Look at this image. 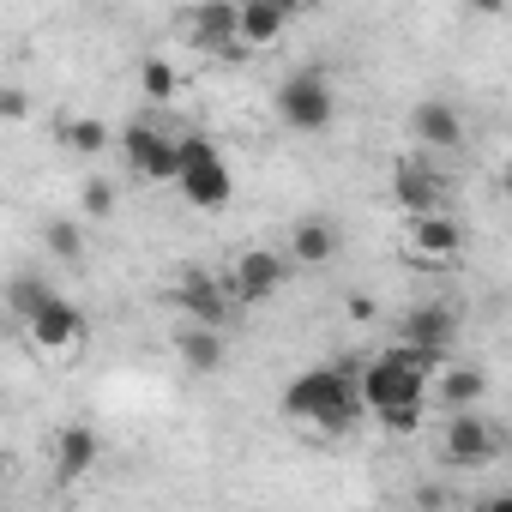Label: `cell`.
I'll list each match as a JSON object with an SVG mask.
<instances>
[{
    "instance_id": "cell-4",
    "label": "cell",
    "mask_w": 512,
    "mask_h": 512,
    "mask_svg": "<svg viewBox=\"0 0 512 512\" xmlns=\"http://www.w3.org/2000/svg\"><path fill=\"white\" fill-rule=\"evenodd\" d=\"M175 181H181L187 205H199V211H223L229 193H235V175H229V163L217 157V145L205 133H187L181 139V175Z\"/></svg>"
},
{
    "instance_id": "cell-8",
    "label": "cell",
    "mask_w": 512,
    "mask_h": 512,
    "mask_svg": "<svg viewBox=\"0 0 512 512\" xmlns=\"http://www.w3.org/2000/svg\"><path fill=\"white\" fill-rule=\"evenodd\" d=\"M187 31H193V43H199V49H211V55H223V61L253 55V49L241 43V7H229V0L193 7V13H187Z\"/></svg>"
},
{
    "instance_id": "cell-13",
    "label": "cell",
    "mask_w": 512,
    "mask_h": 512,
    "mask_svg": "<svg viewBox=\"0 0 512 512\" xmlns=\"http://www.w3.org/2000/svg\"><path fill=\"white\" fill-rule=\"evenodd\" d=\"M97 434L85 428V422H67L61 434H55V482L67 488V482H79L85 470H97Z\"/></svg>"
},
{
    "instance_id": "cell-7",
    "label": "cell",
    "mask_w": 512,
    "mask_h": 512,
    "mask_svg": "<svg viewBox=\"0 0 512 512\" xmlns=\"http://www.w3.org/2000/svg\"><path fill=\"white\" fill-rule=\"evenodd\" d=\"M284 253H272V247H247L241 260H235V272L223 278L229 284V302H241V308H260V302H272L278 290H284Z\"/></svg>"
},
{
    "instance_id": "cell-17",
    "label": "cell",
    "mask_w": 512,
    "mask_h": 512,
    "mask_svg": "<svg viewBox=\"0 0 512 512\" xmlns=\"http://www.w3.org/2000/svg\"><path fill=\"white\" fill-rule=\"evenodd\" d=\"M410 127H416V139H422V145H434V151H452V145H464V121H458V109H452V103H440V97L416 103Z\"/></svg>"
},
{
    "instance_id": "cell-19",
    "label": "cell",
    "mask_w": 512,
    "mask_h": 512,
    "mask_svg": "<svg viewBox=\"0 0 512 512\" xmlns=\"http://www.w3.org/2000/svg\"><path fill=\"white\" fill-rule=\"evenodd\" d=\"M434 392H440V404H452V416H464V410H476V404H482L488 380H482L476 368H446V374L434 380Z\"/></svg>"
},
{
    "instance_id": "cell-5",
    "label": "cell",
    "mask_w": 512,
    "mask_h": 512,
    "mask_svg": "<svg viewBox=\"0 0 512 512\" xmlns=\"http://www.w3.org/2000/svg\"><path fill=\"white\" fill-rule=\"evenodd\" d=\"M121 151L133 163V175H145V181H175L181 175V139H169L157 121H133L121 133Z\"/></svg>"
},
{
    "instance_id": "cell-16",
    "label": "cell",
    "mask_w": 512,
    "mask_h": 512,
    "mask_svg": "<svg viewBox=\"0 0 512 512\" xmlns=\"http://www.w3.org/2000/svg\"><path fill=\"white\" fill-rule=\"evenodd\" d=\"M290 260H296V266H332V260H338V223L302 217V223L290 229Z\"/></svg>"
},
{
    "instance_id": "cell-27",
    "label": "cell",
    "mask_w": 512,
    "mask_h": 512,
    "mask_svg": "<svg viewBox=\"0 0 512 512\" xmlns=\"http://www.w3.org/2000/svg\"><path fill=\"white\" fill-rule=\"evenodd\" d=\"M500 187H506V199H512V169H506V181H500Z\"/></svg>"
},
{
    "instance_id": "cell-25",
    "label": "cell",
    "mask_w": 512,
    "mask_h": 512,
    "mask_svg": "<svg viewBox=\"0 0 512 512\" xmlns=\"http://www.w3.org/2000/svg\"><path fill=\"white\" fill-rule=\"evenodd\" d=\"M0 115L19 121V115H25V91H0Z\"/></svg>"
},
{
    "instance_id": "cell-1",
    "label": "cell",
    "mask_w": 512,
    "mask_h": 512,
    "mask_svg": "<svg viewBox=\"0 0 512 512\" xmlns=\"http://www.w3.org/2000/svg\"><path fill=\"white\" fill-rule=\"evenodd\" d=\"M434 368H440V362H428V356H416V350H404V344L380 350V356L356 374L368 416H380L392 434H416V428H422L428 386H434Z\"/></svg>"
},
{
    "instance_id": "cell-2",
    "label": "cell",
    "mask_w": 512,
    "mask_h": 512,
    "mask_svg": "<svg viewBox=\"0 0 512 512\" xmlns=\"http://www.w3.org/2000/svg\"><path fill=\"white\" fill-rule=\"evenodd\" d=\"M362 410H368V404H362V380L344 374V368H308V374H296L290 392H284V416L314 422V428H326V434H350Z\"/></svg>"
},
{
    "instance_id": "cell-10",
    "label": "cell",
    "mask_w": 512,
    "mask_h": 512,
    "mask_svg": "<svg viewBox=\"0 0 512 512\" xmlns=\"http://www.w3.org/2000/svg\"><path fill=\"white\" fill-rule=\"evenodd\" d=\"M175 308L187 314V326H217L229 308V284H217L211 272H181L175 284Z\"/></svg>"
},
{
    "instance_id": "cell-22",
    "label": "cell",
    "mask_w": 512,
    "mask_h": 512,
    "mask_svg": "<svg viewBox=\"0 0 512 512\" xmlns=\"http://www.w3.org/2000/svg\"><path fill=\"white\" fill-rule=\"evenodd\" d=\"M49 296H55V290H43L37 278H19V284H13V314H19V320L31 326V320H37V314L49 308Z\"/></svg>"
},
{
    "instance_id": "cell-26",
    "label": "cell",
    "mask_w": 512,
    "mask_h": 512,
    "mask_svg": "<svg viewBox=\"0 0 512 512\" xmlns=\"http://www.w3.org/2000/svg\"><path fill=\"white\" fill-rule=\"evenodd\" d=\"M482 512H512V488H500V494H488V500H482Z\"/></svg>"
},
{
    "instance_id": "cell-9",
    "label": "cell",
    "mask_w": 512,
    "mask_h": 512,
    "mask_svg": "<svg viewBox=\"0 0 512 512\" xmlns=\"http://www.w3.org/2000/svg\"><path fill=\"white\" fill-rule=\"evenodd\" d=\"M398 338H404V350H416V356L440 362V356L452 350V338H458V314H452L446 302H422V308H410V314H404Z\"/></svg>"
},
{
    "instance_id": "cell-6",
    "label": "cell",
    "mask_w": 512,
    "mask_h": 512,
    "mask_svg": "<svg viewBox=\"0 0 512 512\" xmlns=\"http://www.w3.org/2000/svg\"><path fill=\"white\" fill-rule=\"evenodd\" d=\"M440 446H446V464H458V470H482V464H494L500 458V428L482 416V410H464V416H452L446 422V434H440Z\"/></svg>"
},
{
    "instance_id": "cell-12",
    "label": "cell",
    "mask_w": 512,
    "mask_h": 512,
    "mask_svg": "<svg viewBox=\"0 0 512 512\" xmlns=\"http://www.w3.org/2000/svg\"><path fill=\"white\" fill-rule=\"evenodd\" d=\"M31 338H37V350H73L85 338V314L67 296H49V308L31 320Z\"/></svg>"
},
{
    "instance_id": "cell-3",
    "label": "cell",
    "mask_w": 512,
    "mask_h": 512,
    "mask_svg": "<svg viewBox=\"0 0 512 512\" xmlns=\"http://www.w3.org/2000/svg\"><path fill=\"white\" fill-rule=\"evenodd\" d=\"M332 115H338V91H332V79L320 67H302V73H290L278 85V121L290 133H326Z\"/></svg>"
},
{
    "instance_id": "cell-24",
    "label": "cell",
    "mask_w": 512,
    "mask_h": 512,
    "mask_svg": "<svg viewBox=\"0 0 512 512\" xmlns=\"http://www.w3.org/2000/svg\"><path fill=\"white\" fill-rule=\"evenodd\" d=\"M79 205H85V217H109V211H115V187L91 175V181L79 187Z\"/></svg>"
},
{
    "instance_id": "cell-15",
    "label": "cell",
    "mask_w": 512,
    "mask_h": 512,
    "mask_svg": "<svg viewBox=\"0 0 512 512\" xmlns=\"http://www.w3.org/2000/svg\"><path fill=\"white\" fill-rule=\"evenodd\" d=\"M290 7L284 0H241V43L247 49H266V43H278L284 31H290Z\"/></svg>"
},
{
    "instance_id": "cell-14",
    "label": "cell",
    "mask_w": 512,
    "mask_h": 512,
    "mask_svg": "<svg viewBox=\"0 0 512 512\" xmlns=\"http://www.w3.org/2000/svg\"><path fill=\"white\" fill-rule=\"evenodd\" d=\"M458 247H464V229L458 217H410V253L416 260H458Z\"/></svg>"
},
{
    "instance_id": "cell-18",
    "label": "cell",
    "mask_w": 512,
    "mask_h": 512,
    "mask_svg": "<svg viewBox=\"0 0 512 512\" xmlns=\"http://www.w3.org/2000/svg\"><path fill=\"white\" fill-rule=\"evenodd\" d=\"M175 356H181V368H193V374H217V368H223V338H217V326H181V332H175Z\"/></svg>"
},
{
    "instance_id": "cell-11",
    "label": "cell",
    "mask_w": 512,
    "mask_h": 512,
    "mask_svg": "<svg viewBox=\"0 0 512 512\" xmlns=\"http://www.w3.org/2000/svg\"><path fill=\"white\" fill-rule=\"evenodd\" d=\"M392 193H398V205H404L410 217H440V211H446V181H440L428 163H410V169H398Z\"/></svg>"
},
{
    "instance_id": "cell-21",
    "label": "cell",
    "mask_w": 512,
    "mask_h": 512,
    "mask_svg": "<svg viewBox=\"0 0 512 512\" xmlns=\"http://www.w3.org/2000/svg\"><path fill=\"white\" fill-rule=\"evenodd\" d=\"M139 85H145V97H157V103H169V97H175V67H169L163 55H151V61L139 67Z\"/></svg>"
},
{
    "instance_id": "cell-20",
    "label": "cell",
    "mask_w": 512,
    "mask_h": 512,
    "mask_svg": "<svg viewBox=\"0 0 512 512\" xmlns=\"http://www.w3.org/2000/svg\"><path fill=\"white\" fill-rule=\"evenodd\" d=\"M61 145L79 151V157H97V151L109 145V127H103L97 115H73V121H61Z\"/></svg>"
},
{
    "instance_id": "cell-23",
    "label": "cell",
    "mask_w": 512,
    "mask_h": 512,
    "mask_svg": "<svg viewBox=\"0 0 512 512\" xmlns=\"http://www.w3.org/2000/svg\"><path fill=\"white\" fill-rule=\"evenodd\" d=\"M43 241H49V253H55V260H79V253H85V241H79V223H67V217H55V223L43 229Z\"/></svg>"
}]
</instances>
